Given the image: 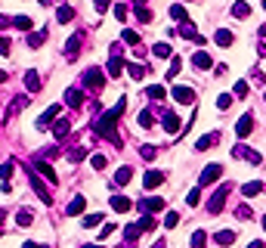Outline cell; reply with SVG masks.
<instances>
[{
  "label": "cell",
  "mask_w": 266,
  "mask_h": 248,
  "mask_svg": "<svg viewBox=\"0 0 266 248\" xmlns=\"http://www.w3.org/2000/svg\"><path fill=\"white\" fill-rule=\"evenodd\" d=\"M232 193V183H223L220 186V190L211 196V202H207V211H211V214H220V211H223V205H226V196Z\"/></svg>",
  "instance_id": "1"
},
{
  "label": "cell",
  "mask_w": 266,
  "mask_h": 248,
  "mask_svg": "<svg viewBox=\"0 0 266 248\" xmlns=\"http://www.w3.org/2000/svg\"><path fill=\"white\" fill-rule=\"evenodd\" d=\"M84 84L90 87V90H102V84H106V75H102L99 72V68H87V72H84Z\"/></svg>",
  "instance_id": "2"
},
{
  "label": "cell",
  "mask_w": 266,
  "mask_h": 248,
  "mask_svg": "<svg viewBox=\"0 0 266 248\" xmlns=\"http://www.w3.org/2000/svg\"><path fill=\"white\" fill-rule=\"evenodd\" d=\"M56 118H59V105H50V109H43V112H40V118L34 121V127H38V131H47V127L56 121Z\"/></svg>",
  "instance_id": "3"
},
{
  "label": "cell",
  "mask_w": 266,
  "mask_h": 248,
  "mask_svg": "<svg viewBox=\"0 0 266 248\" xmlns=\"http://www.w3.org/2000/svg\"><path fill=\"white\" fill-rule=\"evenodd\" d=\"M31 190L40 196V202H43V205H50V202H53V193L47 190V186H43V180H40L38 174H34V168H31Z\"/></svg>",
  "instance_id": "4"
},
{
  "label": "cell",
  "mask_w": 266,
  "mask_h": 248,
  "mask_svg": "<svg viewBox=\"0 0 266 248\" xmlns=\"http://www.w3.org/2000/svg\"><path fill=\"white\" fill-rule=\"evenodd\" d=\"M220 174H223V164H207V168L201 171V177H198V186L217 183V180H220Z\"/></svg>",
  "instance_id": "5"
},
{
  "label": "cell",
  "mask_w": 266,
  "mask_h": 248,
  "mask_svg": "<svg viewBox=\"0 0 266 248\" xmlns=\"http://www.w3.org/2000/svg\"><path fill=\"white\" fill-rule=\"evenodd\" d=\"M232 155H235V158H248L251 164H260V161H263L260 152H254V149H251V146H245V143H238V146L232 149Z\"/></svg>",
  "instance_id": "6"
},
{
  "label": "cell",
  "mask_w": 266,
  "mask_h": 248,
  "mask_svg": "<svg viewBox=\"0 0 266 248\" xmlns=\"http://www.w3.org/2000/svg\"><path fill=\"white\" fill-rule=\"evenodd\" d=\"M173 99H177L180 105H192V102H195V90H192V87L177 84V87H173Z\"/></svg>",
  "instance_id": "7"
},
{
  "label": "cell",
  "mask_w": 266,
  "mask_h": 248,
  "mask_svg": "<svg viewBox=\"0 0 266 248\" xmlns=\"http://www.w3.org/2000/svg\"><path fill=\"white\" fill-rule=\"evenodd\" d=\"M31 168L38 171V174H43L50 183H59V174H56V171H53V168H50V164L43 161V158H34V161H31Z\"/></svg>",
  "instance_id": "8"
},
{
  "label": "cell",
  "mask_w": 266,
  "mask_h": 248,
  "mask_svg": "<svg viewBox=\"0 0 266 248\" xmlns=\"http://www.w3.org/2000/svg\"><path fill=\"white\" fill-rule=\"evenodd\" d=\"M177 34H180V38H186V41H195V44H207V41L201 38V34L192 28V22H189V19H186V22H183V25L177 28Z\"/></svg>",
  "instance_id": "9"
},
{
  "label": "cell",
  "mask_w": 266,
  "mask_h": 248,
  "mask_svg": "<svg viewBox=\"0 0 266 248\" xmlns=\"http://www.w3.org/2000/svg\"><path fill=\"white\" fill-rule=\"evenodd\" d=\"M251 131H254V115L245 112V115L238 118V124H235V134H238V137H248Z\"/></svg>",
  "instance_id": "10"
},
{
  "label": "cell",
  "mask_w": 266,
  "mask_h": 248,
  "mask_svg": "<svg viewBox=\"0 0 266 248\" xmlns=\"http://www.w3.org/2000/svg\"><path fill=\"white\" fill-rule=\"evenodd\" d=\"M161 127H164L167 134H180L183 131V124H180V118L173 115V112H164V121H161Z\"/></svg>",
  "instance_id": "11"
},
{
  "label": "cell",
  "mask_w": 266,
  "mask_h": 248,
  "mask_svg": "<svg viewBox=\"0 0 266 248\" xmlns=\"http://www.w3.org/2000/svg\"><path fill=\"white\" fill-rule=\"evenodd\" d=\"M161 180H164V174H161V171H146L143 186H146V190H155V186H161Z\"/></svg>",
  "instance_id": "12"
},
{
  "label": "cell",
  "mask_w": 266,
  "mask_h": 248,
  "mask_svg": "<svg viewBox=\"0 0 266 248\" xmlns=\"http://www.w3.org/2000/svg\"><path fill=\"white\" fill-rule=\"evenodd\" d=\"M140 211L146 214H155V211H164V198H146V202H140Z\"/></svg>",
  "instance_id": "13"
},
{
  "label": "cell",
  "mask_w": 266,
  "mask_h": 248,
  "mask_svg": "<svg viewBox=\"0 0 266 248\" xmlns=\"http://www.w3.org/2000/svg\"><path fill=\"white\" fill-rule=\"evenodd\" d=\"M192 65H195V68H201V72H207V68L214 65V59L207 56V53H201V50H198V53L192 56Z\"/></svg>",
  "instance_id": "14"
},
{
  "label": "cell",
  "mask_w": 266,
  "mask_h": 248,
  "mask_svg": "<svg viewBox=\"0 0 266 248\" xmlns=\"http://www.w3.org/2000/svg\"><path fill=\"white\" fill-rule=\"evenodd\" d=\"M112 208L118 211V214H127V211L133 208V202H130L127 196H114V198H112Z\"/></svg>",
  "instance_id": "15"
},
{
  "label": "cell",
  "mask_w": 266,
  "mask_h": 248,
  "mask_svg": "<svg viewBox=\"0 0 266 248\" xmlns=\"http://www.w3.org/2000/svg\"><path fill=\"white\" fill-rule=\"evenodd\" d=\"M80 41H84L80 34H72V38H68V44H65V56H68V59H75V56H77V50H80Z\"/></svg>",
  "instance_id": "16"
},
{
  "label": "cell",
  "mask_w": 266,
  "mask_h": 248,
  "mask_svg": "<svg viewBox=\"0 0 266 248\" xmlns=\"http://www.w3.org/2000/svg\"><path fill=\"white\" fill-rule=\"evenodd\" d=\"M84 208H87V198H84V196H75V198H72V205L65 208V214H72V217H75V214H80Z\"/></svg>",
  "instance_id": "17"
},
{
  "label": "cell",
  "mask_w": 266,
  "mask_h": 248,
  "mask_svg": "<svg viewBox=\"0 0 266 248\" xmlns=\"http://www.w3.org/2000/svg\"><path fill=\"white\" fill-rule=\"evenodd\" d=\"M121 68H124V62H121L118 56H112L109 65H106V75H109V78H121Z\"/></svg>",
  "instance_id": "18"
},
{
  "label": "cell",
  "mask_w": 266,
  "mask_h": 248,
  "mask_svg": "<svg viewBox=\"0 0 266 248\" xmlns=\"http://www.w3.org/2000/svg\"><path fill=\"white\" fill-rule=\"evenodd\" d=\"M9 25L19 28V31H31V28H34V22H31L28 16H13V19H9Z\"/></svg>",
  "instance_id": "19"
},
{
  "label": "cell",
  "mask_w": 266,
  "mask_h": 248,
  "mask_svg": "<svg viewBox=\"0 0 266 248\" xmlns=\"http://www.w3.org/2000/svg\"><path fill=\"white\" fill-rule=\"evenodd\" d=\"M260 193H263V183H260V180H251V183H245V186H241V196H248V198L260 196Z\"/></svg>",
  "instance_id": "20"
},
{
  "label": "cell",
  "mask_w": 266,
  "mask_h": 248,
  "mask_svg": "<svg viewBox=\"0 0 266 248\" xmlns=\"http://www.w3.org/2000/svg\"><path fill=\"white\" fill-rule=\"evenodd\" d=\"M214 41H217V47H232V31H226V28H220L217 34H214Z\"/></svg>",
  "instance_id": "21"
},
{
  "label": "cell",
  "mask_w": 266,
  "mask_h": 248,
  "mask_svg": "<svg viewBox=\"0 0 266 248\" xmlns=\"http://www.w3.org/2000/svg\"><path fill=\"white\" fill-rule=\"evenodd\" d=\"M214 242H217V245H232V242H235V230H220V233L214 236Z\"/></svg>",
  "instance_id": "22"
},
{
  "label": "cell",
  "mask_w": 266,
  "mask_h": 248,
  "mask_svg": "<svg viewBox=\"0 0 266 248\" xmlns=\"http://www.w3.org/2000/svg\"><path fill=\"white\" fill-rule=\"evenodd\" d=\"M65 102H68V105H72V109H77V105H80V102H84V93H80L77 87H72V90H68V93H65Z\"/></svg>",
  "instance_id": "23"
},
{
  "label": "cell",
  "mask_w": 266,
  "mask_h": 248,
  "mask_svg": "<svg viewBox=\"0 0 266 248\" xmlns=\"http://www.w3.org/2000/svg\"><path fill=\"white\" fill-rule=\"evenodd\" d=\"M232 16L235 19H248L251 16V6L245 3V0H235V3H232Z\"/></svg>",
  "instance_id": "24"
},
{
  "label": "cell",
  "mask_w": 266,
  "mask_h": 248,
  "mask_svg": "<svg viewBox=\"0 0 266 248\" xmlns=\"http://www.w3.org/2000/svg\"><path fill=\"white\" fill-rule=\"evenodd\" d=\"M68 131H72V121H68V118H59V121H53V134H56V137H65Z\"/></svg>",
  "instance_id": "25"
},
{
  "label": "cell",
  "mask_w": 266,
  "mask_h": 248,
  "mask_svg": "<svg viewBox=\"0 0 266 248\" xmlns=\"http://www.w3.org/2000/svg\"><path fill=\"white\" fill-rule=\"evenodd\" d=\"M152 53H155V59H170V56H173L170 44H155V47H152Z\"/></svg>",
  "instance_id": "26"
},
{
  "label": "cell",
  "mask_w": 266,
  "mask_h": 248,
  "mask_svg": "<svg viewBox=\"0 0 266 248\" xmlns=\"http://www.w3.org/2000/svg\"><path fill=\"white\" fill-rule=\"evenodd\" d=\"M130 177H133L130 168H118V174H114V183H118V186H127V183H130Z\"/></svg>",
  "instance_id": "27"
},
{
  "label": "cell",
  "mask_w": 266,
  "mask_h": 248,
  "mask_svg": "<svg viewBox=\"0 0 266 248\" xmlns=\"http://www.w3.org/2000/svg\"><path fill=\"white\" fill-rule=\"evenodd\" d=\"M43 41H47V31H31L28 34V47H31V50H34V47H40Z\"/></svg>",
  "instance_id": "28"
},
{
  "label": "cell",
  "mask_w": 266,
  "mask_h": 248,
  "mask_svg": "<svg viewBox=\"0 0 266 248\" xmlns=\"http://www.w3.org/2000/svg\"><path fill=\"white\" fill-rule=\"evenodd\" d=\"M146 97H149V99H164V97H167V90L161 87V84H152V87L146 90Z\"/></svg>",
  "instance_id": "29"
},
{
  "label": "cell",
  "mask_w": 266,
  "mask_h": 248,
  "mask_svg": "<svg viewBox=\"0 0 266 248\" xmlns=\"http://www.w3.org/2000/svg\"><path fill=\"white\" fill-rule=\"evenodd\" d=\"M180 68H183V59L180 56H170V72H167V81H173L180 75Z\"/></svg>",
  "instance_id": "30"
},
{
  "label": "cell",
  "mask_w": 266,
  "mask_h": 248,
  "mask_svg": "<svg viewBox=\"0 0 266 248\" xmlns=\"http://www.w3.org/2000/svg\"><path fill=\"white\" fill-rule=\"evenodd\" d=\"M127 72H130L133 81H143V78H146V65H133V62H127Z\"/></svg>",
  "instance_id": "31"
},
{
  "label": "cell",
  "mask_w": 266,
  "mask_h": 248,
  "mask_svg": "<svg viewBox=\"0 0 266 248\" xmlns=\"http://www.w3.org/2000/svg\"><path fill=\"white\" fill-rule=\"evenodd\" d=\"M16 223H19V227H31V223H34V214H31V211H25V208H22L19 214H16Z\"/></svg>",
  "instance_id": "32"
},
{
  "label": "cell",
  "mask_w": 266,
  "mask_h": 248,
  "mask_svg": "<svg viewBox=\"0 0 266 248\" xmlns=\"http://www.w3.org/2000/svg\"><path fill=\"white\" fill-rule=\"evenodd\" d=\"M207 245V233L204 230H195L192 233V248H204Z\"/></svg>",
  "instance_id": "33"
},
{
  "label": "cell",
  "mask_w": 266,
  "mask_h": 248,
  "mask_svg": "<svg viewBox=\"0 0 266 248\" xmlns=\"http://www.w3.org/2000/svg\"><path fill=\"white\" fill-rule=\"evenodd\" d=\"M170 19H177V22H186V19H189V16H186V6L173 3V6H170Z\"/></svg>",
  "instance_id": "34"
},
{
  "label": "cell",
  "mask_w": 266,
  "mask_h": 248,
  "mask_svg": "<svg viewBox=\"0 0 266 248\" xmlns=\"http://www.w3.org/2000/svg\"><path fill=\"white\" fill-rule=\"evenodd\" d=\"M56 19H59V22H72L75 19V9L72 6H59V9H56Z\"/></svg>",
  "instance_id": "35"
},
{
  "label": "cell",
  "mask_w": 266,
  "mask_h": 248,
  "mask_svg": "<svg viewBox=\"0 0 266 248\" xmlns=\"http://www.w3.org/2000/svg\"><path fill=\"white\" fill-rule=\"evenodd\" d=\"M217 140H220L217 134H207V137H201V140H198V143H195V149H198V152H201V149H207V146H214V143H217Z\"/></svg>",
  "instance_id": "36"
},
{
  "label": "cell",
  "mask_w": 266,
  "mask_h": 248,
  "mask_svg": "<svg viewBox=\"0 0 266 248\" xmlns=\"http://www.w3.org/2000/svg\"><path fill=\"white\" fill-rule=\"evenodd\" d=\"M25 87H28V90H40V78H38V72H28V75H25Z\"/></svg>",
  "instance_id": "37"
},
{
  "label": "cell",
  "mask_w": 266,
  "mask_h": 248,
  "mask_svg": "<svg viewBox=\"0 0 266 248\" xmlns=\"http://www.w3.org/2000/svg\"><path fill=\"white\" fill-rule=\"evenodd\" d=\"M152 121H155V118H152V112H149V109H146V112H140V127H143V131H149V127H155Z\"/></svg>",
  "instance_id": "38"
},
{
  "label": "cell",
  "mask_w": 266,
  "mask_h": 248,
  "mask_svg": "<svg viewBox=\"0 0 266 248\" xmlns=\"http://www.w3.org/2000/svg\"><path fill=\"white\" fill-rule=\"evenodd\" d=\"M13 174H16V164H13V161H3V164H0V177H3V180H9Z\"/></svg>",
  "instance_id": "39"
},
{
  "label": "cell",
  "mask_w": 266,
  "mask_h": 248,
  "mask_svg": "<svg viewBox=\"0 0 266 248\" xmlns=\"http://www.w3.org/2000/svg\"><path fill=\"white\" fill-rule=\"evenodd\" d=\"M232 105V93H220L217 97V109H229Z\"/></svg>",
  "instance_id": "40"
},
{
  "label": "cell",
  "mask_w": 266,
  "mask_h": 248,
  "mask_svg": "<svg viewBox=\"0 0 266 248\" xmlns=\"http://www.w3.org/2000/svg\"><path fill=\"white\" fill-rule=\"evenodd\" d=\"M186 202H189L192 208H195V205H198V202H201V186H195V190H192V193L186 196Z\"/></svg>",
  "instance_id": "41"
},
{
  "label": "cell",
  "mask_w": 266,
  "mask_h": 248,
  "mask_svg": "<svg viewBox=\"0 0 266 248\" xmlns=\"http://www.w3.org/2000/svg\"><path fill=\"white\" fill-rule=\"evenodd\" d=\"M96 223H102V214H87V217H84V227H87V230H93Z\"/></svg>",
  "instance_id": "42"
},
{
  "label": "cell",
  "mask_w": 266,
  "mask_h": 248,
  "mask_svg": "<svg viewBox=\"0 0 266 248\" xmlns=\"http://www.w3.org/2000/svg\"><path fill=\"white\" fill-rule=\"evenodd\" d=\"M140 233H143V227H140V220H136V223H130V227H127V239H136Z\"/></svg>",
  "instance_id": "43"
},
{
  "label": "cell",
  "mask_w": 266,
  "mask_h": 248,
  "mask_svg": "<svg viewBox=\"0 0 266 248\" xmlns=\"http://www.w3.org/2000/svg\"><path fill=\"white\" fill-rule=\"evenodd\" d=\"M124 41H127V44H130V47H136V44H140V34H136V31H130V28H127V31H124Z\"/></svg>",
  "instance_id": "44"
},
{
  "label": "cell",
  "mask_w": 266,
  "mask_h": 248,
  "mask_svg": "<svg viewBox=\"0 0 266 248\" xmlns=\"http://www.w3.org/2000/svg\"><path fill=\"white\" fill-rule=\"evenodd\" d=\"M177 223H180V214H177V211H170V214L164 217V227H170V230H173Z\"/></svg>",
  "instance_id": "45"
},
{
  "label": "cell",
  "mask_w": 266,
  "mask_h": 248,
  "mask_svg": "<svg viewBox=\"0 0 266 248\" xmlns=\"http://www.w3.org/2000/svg\"><path fill=\"white\" fill-rule=\"evenodd\" d=\"M90 164H93V168H96V171H102V168H106V164H109V161H106V155H93V158H90Z\"/></svg>",
  "instance_id": "46"
},
{
  "label": "cell",
  "mask_w": 266,
  "mask_h": 248,
  "mask_svg": "<svg viewBox=\"0 0 266 248\" xmlns=\"http://www.w3.org/2000/svg\"><path fill=\"white\" fill-rule=\"evenodd\" d=\"M136 16H140V22H152V13L146 6H136Z\"/></svg>",
  "instance_id": "47"
},
{
  "label": "cell",
  "mask_w": 266,
  "mask_h": 248,
  "mask_svg": "<svg viewBox=\"0 0 266 248\" xmlns=\"http://www.w3.org/2000/svg\"><path fill=\"white\" fill-rule=\"evenodd\" d=\"M114 19H118V22H124V19H127V6H124V3L114 6Z\"/></svg>",
  "instance_id": "48"
},
{
  "label": "cell",
  "mask_w": 266,
  "mask_h": 248,
  "mask_svg": "<svg viewBox=\"0 0 266 248\" xmlns=\"http://www.w3.org/2000/svg\"><path fill=\"white\" fill-rule=\"evenodd\" d=\"M84 152L87 149H72V152H68V161H80V158H84Z\"/></svg>",
  "instance_id": "49"
},
{
  "label": "cell",
  "mask_w": 266,
  "mask_h": 248,
  "mask_svg": "<svg viewBox=\"0 0 266 248\" xmlns=\"http://www.w3.org/2000/svg\"><path fill=\"white\" fill-rule=\"evenodd\" d=\"M235 97H248V84H245V81H238V84H235Z\"/></svg>",
  "instance_id": "50"
},
{
  "label": "cell",
  "mask_w": 266,
  "mask_h": 248,
  "mask_svg": "<svg viewBox=\"0 0 266 248\" xmlns=\"http://www.w3.org/2000/svg\"><path fill=\"white\" fill-rule=\"evenodd\" d=\"M9 50H13V44H9L6 38H0V53H3V56H9Z\"/></svg>",
  "instance_id": "51"
},
{
  "label": "cell",
  "mask_w": 266,
  "mask_h": 248,
  "mask_svg": "<svg viewBox=\"0 0 266 248\" xmlns=\"http://www.w3.org/2000/svg\"><path fill=\"white\" fill-rule=\"evenodd\" d=\"M143 158L152 161V158H155V146H143Z\"/></svg>",
  "instance_id": "52"
},
{
  "label": "cell",
  "mask_w": 266,
  "mask_h": 248,
  "mask_svg": "<svg viewBox=\"0 0 266 248\" xmlns=\"http://www.w3.org/2000/svg\"><path fill=\"white\" fill-rule=\"evenodd\" d=\"M112 233H114V223H106V227H102V239H109Z\"/></svg>",
  "instance_id": "53"
},
{
  "label": "cell",
  "mask_w": 266,
  "mask_h": 248,
  "mask_svg": "<svg viewBox=\"0 0 266 248\" xmlns=\"http://www.w3.org/2000/svg\"><path fill=\"white\" fill-rule=\"evenodd\" d=\"M93 3H96L99 13H106V9H109V0H93Z\"/></svg>",
  "instance_id": "54"
},
{
  "label": "cell",
  "mask_w": 266,
  "mask_h": 248,
  "mask_svg": "<svg viewBox=\"0 0 266 248\" xmlns=\"http://www.w3.org/2000/svg\"><path fill=\"white\" fill-rule=\"evenodd\" d=\"M235 214H238V217H251V208H248V205H241V208L235 211Z\"/></svg>",
  "instance_id": "55"
},
{
  "label": "cell",
  "mask_w": 266,
  "mask_h": 248,
  "mask_svg": "<svg viewBox=\"0 0 266 248\" xmlns=\"http://www.w3.org/2000/svg\"><path fill=\"white\" fill-rule=\"evenodd\" d=\"M248 248H266V242H260V239H254V242H251Z\"/></svg>",
  "instance_id": "56"
},
{
  "label": "cell",
  "mask_w": 266,
  "mask_h": 248,
  "mask_svg": "<svg viewBox=\"0 0 266 248\" xmlns=\"http://www.w3.org/2000/svg\"><path fill=\"white\" fill-rule=\"evenodd\" d=\"M6 25H9V19H6V16H0V28H6Z\"/></svg>",
  "instance_id": "57"
},
{
  "label": "cell",
  "mask_w": 266,
  "mask_h": 248,
  "mask_svg": "<svg viewBox=\"0 0 266 248\" xmlns=\"http://www.w3.org/2000/svg\"><path fill=\"white\" fill-rule=\"evenodd\" d=\"M22 248H40V245H34V242H25V245H22Z\"/></svg>",
  "instance_id": "58"
},
{
  "label": "cell",
  "mask_w": 266,
  "mask_h": 248,
  "mask_svg": "<svg viewBox=\"0 0 266 248\" xmlns=\"http://www.w3.org/2000/svg\"><path fill=\"white\" fill-rule=\"evenodd\" d=\"M3 81H6V72H3V68H0V84H3Z\"/></svg>",
  "instance_id": "59"
},
{
  "label": "cell",
  "mask_w": 266,
  "mask_h": 248,
  "mask_svg": "<svg viewBox=\"0 0 266 248\" xmlns=\"http://www.w3.org/2000/svg\"><path fill=\"white\" fill-rule=\"evenodd\" d=\"M84 248H102V245H84Z\"/></svg>",
  "instance_id": "60"
},
{
  "label": "cell",
  "mask_w": 266,
  "mask_h": 248,
  "mask_svg": "<svg viewBox=\"0 0 266 248\" xmlns=\"http://www.w3.org/2000/svg\"><path fill=\"white\" fill-rule=\"evenodd\" d=\"M263 230H266V214H263Z\"/></svg>",
  "instance_id": "61"
},
{
  "label": "cell",
  "mask_w": 266,
  "mask_h": 248,
  "mask_svg": "<svg viewBox=\"0 0 266 248\" xmlns=\"http://www.w3.org/2000/svg\"><path fill=\"white\" fill-rule=\"evenodd\" d=\"M152 248H164V245H161V242H158V245H152Z\"/></svg>",
  "instance_id": "62"
},
{
  "label": "cell",
  "mask_w": 266,
  "mask_h": 248,
  "mask_svg": "<svg viewBox=\"0 0 266 248\" xmlns=\"http://www.w3.org/2000/svg\"><path fill=\"white\" fill-rule=\"evenodd\" d=\"M0 223H3V211H0Z\"/></svg>",
  "instance_id": "63"
},
{
  "label": "cell",
  "mask_w": 266,
  "mask_h": 248,
  "mask_svg": "<svg viewBox=\"0 0 266 248\" xmlns=\"http://www.w3.org/2000/svg\"><path fill=\"white\" fill-rule=\"evenodd\" d=\"M263 9H266V0H263Z\"/></svg>",
  "instance_id": "64"
}]
</instances>
